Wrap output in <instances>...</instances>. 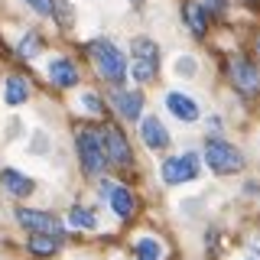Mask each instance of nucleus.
Segmentation results:
<instances>
[{
	"label": "nucleus",
	"mask_w": 260,
	"mask_h": 260,
	"mask_svg": "<svg viewBox=\"0 0 260 260\" xmlns=\"http://www.w3.org/2000/svg\"><path fill=\"white\" fill-rule=\"evenodd\" d=\"M224 4H228V0H199L202 13H221V10H224Z\"/></svg>",
	"instance_id": "22"
},
{
	"label": "nucleus",
	"mask_w": 260,
	"mask_h": 260,
	"mask_svg": "<svg viewBox=\"0 0 260 260\" xmlns=\"http://www.w3.org/2000/svg\"><path fill=\"white\" fill-rule=\"evenodd\" d=\"M114 108L124 120H137L143 111V94L140 91H114Z\"/></svg>",
	"instance_id": "11"
},
{
	"label": "nucleus",
	"mask_w": 260,
	"mask_h": 260,
	"mask_svg": "<svg viewBox=\"0 0 260 260\" xmlns=\"http://www.w3.org/2000/svg\"><path fill=\"white\" fill-rule=\"evenodd\" d=\"M16 221L26 228L29 234H49V238H62V224H59V218H52L49 211L16 208Z\"/></svg>",
	"instance_id": "6"
},
{
	"label": "nucleus",
	"mask_w": 260,
	"mask_h": 260,
	"mask_svg": "<svg viewBox=\"0 0 260 260\" xmlns=\"http://www.w3.org/2000/svg\"><path fill=\"white\" fill-rule=\"evenodd\" d=\"M78 162H81V169H85L88 176H98L104 166H108V153H104V143H101V130H94V127H85V130H78Z\"/></svg>",
	"instance_id": "2"
},
{
	"label": "nucleus",
	"mask_w": 260,
	"mask_h": 260,
	"mask_svg": "<svg viewBox=\"0 0 260 260\" xmlns=\"http://www.w3.org/2000/svg\"><path fill=\"white\" fill-rule=\"evenodd\" d=\"M36 49H39V39L36 36H26L20 43V55H23V59H32V55H36Z\"/></svg>",
	"instance_id": "20"
},
{
	"label": "nucleus",
	"mask_w": 260,
	"mask_h": 260,
	"mask_svg": "<svg viewBox=\"0 0 260 260\" xmlns=\"http://www.w3.org/2000/svg\"><path fill=\"white\" fill-rule=\"evenodd\" d=\"M26 247H29V254H36V257H49V254L59 250V238H49V234H29Z\"/></svg>",
	"instance_id": "16"
},
{
	"label": "nucleus",
	"mask_w": 260,
	"mask_h": 260,
	"mask_svg": "<svg viewBox=\"0 0 260 260\" xmlns=\"http://www.w3.org/2000/svg\"><path fill=\"white\" fill-rule=\"evenodd\" d=\"M26 4H29L39 16H49V13H52V0H26Z\"/></svg>",
	"instance_id": "23"
},
{
	"label": "nucleus",
	"mask_w": 260,
	"mask_h": 260,
	"mask_svg": "<svg viewBox=\"0 0 260 260\" xmlns=\"http://www.w3.org/2000/svg\"><path fill=\"white\" fill-rule=\"evenodd\" d=\"M108 199H111V211L117 218H130V215H134V195H130L124 185H111Z\"/></svg>",
	"instance_id": "13"
},
{
	"label": "nucleus",
	"mask_w": 260,
	"mask_h": 260,
	"mask_svg": "<svg viewBox=\"0 0 260 260\" xmlns=\"http://www.w3.org/2000/svg\"><path fill=\"white\" fill-rule=\"evenodd\" d=\"M137 4H140V0H137Z\"/></svg>",
	"instance_id": "25"
},
{
	"label": "nucleus",
	"mask_w": 260,
	"mask_h": 260,
	"mask_svg": "<svg viewBox=\"0 0 260 260\" xmlns=\"http://www.w3.org/2000/svg\"><path fill=\"white\" fill-rule=\"evenodd\" d=\"M101 143H104V153H108V159L120 162V166H130V143L124 140V134H120L117 127H104L101 130Z\"/></svg>",
	"instance_id": "8"
},
{
	"label": "nucleus",
	"mask_w": 260,
	"mask_h": 260,
	"mask_svg": "<svg viewBox=\"0 0 260 260\" xmlns=\"http://www.w3.org/2000/svg\"><path fill=\"white\" fill-rule=\"evenodd\" d=\"M69 224H72V228H94L98 221H94L91 211H85V208H72V211H69Z\"/></svg>",
	"instance_id": "19"
},
{
	"label": "nucleus",
	"mask_w": 260,
	"mask_h": 260,
	"mask_svg": "<svg viewBox=\"0 0 260 260\" xmlns=\"http://www.w3.org/2000/svg\"><path fill=\"white\" fill-rule=\"evenodd\" d=\"M205 162L215 176H234V173L244 169L241 150L231 146V143H224V140H208L205 143Z\"/></svg>",
	"instance_id": "4"
},
{
	"label": "nucleus",
	"mask_w": 260,
	"mask_h": 260,
	"mask_svg": "<svg viewBox=\"0 0 260 260\" xmlns=\"http://www.w3.org/2000/svg\"><path fill=\"white\" fill-rule=\"evenodd\" d=\"M159 173H162V182H169V185L189 182V179L199 176V156H195V153H179V156H169V159H162Z\"/></svg>",
	"instance_id": "5"
},
{
	"label": "nucleus",
	"mask_w": 260,
	"mask_h": 260,
	"mask_svg": "<svg viewBox=\"0 0 260 260\" xmlns=\"http://www.w3.org/2000/svg\"><path fill=\"white\" fill-rule=\"evenodd\" d=\"M166 108L173 111L179 120H185V124H192V120H199V117H202L199 104H195L189 94H182V91H169V94H166Z\"/></svg>",
	"instance_id": "9"
},
{
	"label": "nucleus",
	"mask_w": 260,
	"mask_h": 260,
	"mask_svg": "<svg viewBox=\"0 0 260 260\" xmlns=\"http://www.w3.org/2000/svg\"><path fill=\"white\" fill-rule=\"evenodd\" d=\"M140 134H143V143L150 146V150H166L169 146V130L162 127L159 117H143Z\"/></svg>",
	"instance_id": "10"
},
{
	"label": "nucleus",
	"mask_w": 260,
	"mask_h": 260,
	"mask_svg": "<svg viewBox=\"0 0 260 260\" xmlns=\"http://www.w3.org/2000/svg\"><path fill=\"white\" fill-rule=\"evenodd\" d=\"M137 260H159V244L153 238L137 241Z\"/></svg>",
	"instance_id": "18"
},
{
	"label": "nucleus",
	"mask_w": 260,
	"mask_h": 260,
	"mask_svg": "<svg viewBox=\"0 0 260 260\" xmlns=\"http://www.w3.org/2000/svg\"><path fill=\"white\" fill-rule=\"evenodd\" d=\"M130 55H134V65H130V75L134 81H153L159 72V46L146 36H137L130 43Z\"/></svg>",
	"instance_id": "3"
},
{
	"label": "nucleus",
	"mask_w": 260,
	"mask_h": 260,
	"mask_svg": "<svg viewBox=\"0 0 260 260\" xmlns=\"http://www.w3.org/2000/svg\"><path fill=\"white\" fill-rule=\"evenodd\" d=\"M49 75H52V81H55L59 88L78 85V72H75V65H72L69 59H55L52 65H49Z\"/></svg>",
	"instance_id": "14"
},
{
	"label": "nucleus",
	"mask_w": 260,
	"mask_h": 260,
	"mask_svg": "<svg viewBox=\"0 0 260 260\" xmlns=\"http://www.w3.org/2000/svg\"><path fill=\"white\" fill-rule=\"evenodd\" d=\"M250 260H254V257H250Z\"/></svg>",
	"instance_id": "26"
},
{
	"label": "nucleus",
	"mask_w": 260,
	"mask_h": 260,
	"mask_svg": "<svg viewBox=\"0 0 260 260\" xmlns=\"http://www.w3.org/2000/svg\"><path fill=\"white\" fill-rule=\"evenodd\" d=\"M81 108L91 111V114H101V111H104V108H101V98H98V94H81Z\"/></svg>",
	"instance_id": "21"
},
{
	"label": "nucleus",
	"mask_w": 260,
	"mask_h": 260,
	"mask_svg": "<svg viewBox=\"0 0 260 260\" xmlns=\"http://www.w3.org/2000/svg\"><path fill=\"white\" fill-rule=\"evenodd\" d=\"M0 182H4V189L16 195V199H26V195H32V189H36V182H32L29 176L16 173V169H4L0 173Z\"/></svg>",
	"instance_id": "12"
},
{
	"label": "nucleus",
	"mask_w": 260,
	"mask_h": 260,
	"mask_svg": "<svg viewBox=\"0 0 260 260\" xmlns=\"http://www.w3.org/2000/svg\"><path fill=\"white\" fill-rule=\"evenodd\" d=\"M231 81H234V88H238L241 94H257L260 91V69L254 62H247V59H241V55H234L231 59Z\"/></svg>",
	"instance_id": "7"
},
{
	"label": "nucleus",
	"mask_w": 260,
	"mask_h": 260,
	"mask_svg": "<svg viewBox=\"0 0 260 260\" xmlns=\"http://www.w3.org/2000/svg\"><path fill=\"white\" fill-rule=\"evenodd\" d=\"M182 20H185V26L192 29V36H205V13H202L199 4H185L182 7Z\"/></svg>",
	"instance_id": "17"
},
{
	"label": "nucleus",
	"mask_w": 260,
	"mask_h": 260,
	"mask_svg": "<svg viewBox=\"0 0 260 260\" xmlns=\"http://www.w3.org/2000/svg\"><path fill=\"white\" fill-rule=\"evenodd\" d=\"M26 98H29V85H26V78H20V75L7 78V85H4V101L10 104V108L23 104Z\"/></svg>",
	"instance_id": "15"
},
{
	"label": "nucleus",
	"mask_w": 260,
	"mask_h": 260,
	"mask_svg": "<svg viewBox=\"0 0 260 260\" xmlns=\"http://www.w3.org/2000/svg\"><path fill=\"white\" fill-rule=\"evenodd\" d=\"M176 72H179V75H192V72H195V59H179Z\"/></svg>",
	"instance_id": "24"
},
{
	"label": "nucleus",
	"mask_w": 260,
	"mask_h": 260,
	"mask_svg": "<svg viewBox=\"0 0 260 260\" xmlns=\"http://www.w3.org/2000/svg\"><path fill=\"white\" fill-rule=\"evenodd\" d=\"M88 52H91V62H94L98 75H101L104 81L120 85V81L127 78V55L120 52L114 43H108V39H94V43L88 46Z\"/></svg>",
	"instance_id": "1"
}]
</instances>
